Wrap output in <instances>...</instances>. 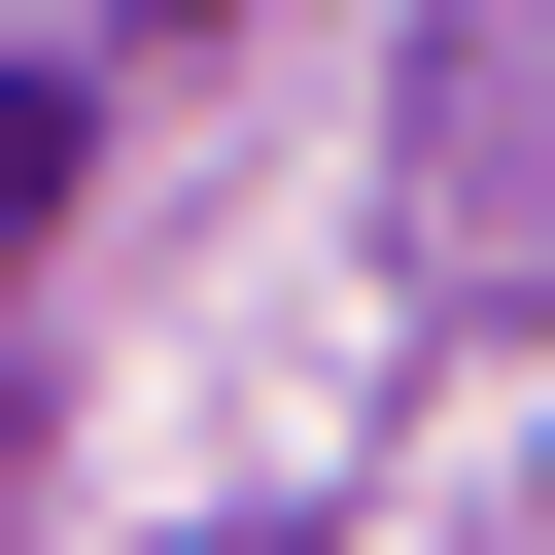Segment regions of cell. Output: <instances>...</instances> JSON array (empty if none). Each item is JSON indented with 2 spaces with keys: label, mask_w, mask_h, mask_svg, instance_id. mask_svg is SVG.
Listing matches in <instances>:
<instances>
[{
  "label": "cell",
  "mask_w": 555,
  "mask_h": 555,
  "mask_svg": "<svg viewBox=\"0 0 555 555\" xmlns=\"http://www.w3.org/2000/svg\"><path fill=\"white\" fill-rule=\"evenodd\" d=\"M35 208H69V69H0V243H35Z\"/></svg>",
  "instance_id": "6da1fadb"
}]
</instances>
